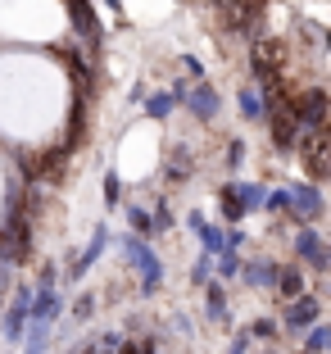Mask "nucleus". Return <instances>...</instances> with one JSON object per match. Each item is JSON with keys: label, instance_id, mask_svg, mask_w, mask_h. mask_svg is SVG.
<instances>
[{"label": "nucleus", "instance_id": "26", "mask_svg": "<svg viewBox=\"0 0 331 354\" xmlns=\"http://www.w3.org/2000/svg\"><path fill=\"white\" fill-rule=\"evenodd\" d=\"M227 164H231V168L245 164V146H240V141H227Z\"/></svg>", "mask_w": 331, "mask_h": 354}, {"label": "nucleus", "instance_id": "27", "mask_svg": "<svg viewBox=\"0 0 331 354\" xmlns=\"http://www.w3.org/2000/svg\"><path fill=\"white\" fill-rule=\"evenodd\" d=\"M91 309H95V295H82V300H77V309H73V318L82 323V318H91Z\"/></svg>", "mask_w": 331, "mask_h": 354}, {"label": "nucleus", "instance_id": "22", "mask_svg": "<svg viewBox=\"0 0 331 354\" xmlns=\"http://www.w3.org/2000/svg\"><path fill=\"white\" fill-rule=\"evenodd\" d=\"M191 281H196V286H209V281H214V254H200V259H196Z\"/></svg>", "mask_w": 331, "mask_h": 354}, {"label": "nucleus", "instance_id": "3", "mask_svg": "<svg viewBox=\"0 0 331 354\" xmlns=\"http://www.w3.org/2000/svg\"><path fill=\"white\" fill-rule=\"evenodd\" d=\"M286 209L295 214V223H313V218L322 214V191L313 187V182H304V187H290Z\"/></svg>", "mask_w": 331, "mask_h": 354}, {"label": "nucleus", "instance_id": "30", "mask_svg": "<svg viewBox=\"0 0 331 354\" xmlns=\"http://www.w3.org/2000/svg\"><path fill=\"white\" fill-rule=\"evenodd\" d=\"M0 295H5V291H0ZM0 304H5V300H0Z\"/></svg>", "mask_w": 331, "mask_h": 354}, {"label": "nucleus", "instance_id": "13", "mask_svg": "<svg viewBox=\"0 0 331 354\" xmlns=\"http://www.w3.org/2000/svg\"><path fill=\"white\" fill-rule=\"evenodd\" d=\"M205 300H209L205 309H209V318H214V323L231 313V304H227V291H223V281H209V286H205Z\"/></svg>", "mask_w": 331, "mask_h": 354}, {"label": "nucleus", "instance_id": "19", "mask_svg": "<svg viewBox=\"0 0 331 354\" xmlns=\"http://www.w3.org/2000/svg\"><path fill=\"white\" fill-rule=\"evenodd\" d=\"M145 114H150V118H159V123H164V118L173 114V95H168V91L150 95V100H145Z\"/></svg>", "mask_w": 331, "mask_h": 354}, {"label": "nucleus", "instance_id": "17", "mask_svg": "<svg viewBox=\"0 0 331 354\" xmlns=\"http://www.w3.org/2000/svg\"><path fill=\"white\" fill-rule=\"evenodd\" d=\"M236 104H240V114H245L249 123H259V118H263V95L254 91V86H245V91L236 95Z\"/></svg>", "mask_w": 331, "mask_h": 354}, {"label": "nucleus", "instance_id": "7", "mask_svg": "<svg viewBox=\"0 0 331 354\" xmlns=\"http://www.w3.org/2000/svg\"><path fill=\"white\" fill-rule=\"evenodd\" d=\"M295 254H300L304 263H313V268H327V263H331V254H327V245H322L318 227H300V232H295Z\"/></svg>", "mask_w": 331, "mask_h": 354}, {"label": "nucleus", "instance_id": "23", "mask_svg": "<svg viewBox=\"0 0 331 354\" xmlns=\"http://www.w3.org/2000/svg\"><path fill=\"white\" fill-rule=\"evenodd\" d=\"M277 327H281V323H277V318H259V323L249 327V332H245V336H249V341H272V336H277Z\"/></svg>", "mask_w": 331, "mask_h": 354}, {"label": "nucleus", "instance_id": "2", "mask_svg": "<svg viewBox=\"0 0 331 354\" xmlns=\"http://www.w3.org/2000/svg\"><path fill=\"white\" fill-rule=\"evenodd\" d=\"M177 104H187L191 118L209 123V118H218V109H223V95H218L209 82H196V86H187V91H182V100H177Z\"/></svg>", "mask_w": 331, "mask_h": 354}, {"label": "nucleus", "instance_id": "1", "mask_svg": "<svg viewBox=\"0 0 331 354\" xmlns=\"http://www.w3.org/2000/svg\"><path fill=\"white\" fill-rule=\"evenodd\" d=\"M123 250H127V259L136 263V272H141V291H145V295L159 291V286H164V263H159V254L150 250L145 241H136V236L123 241Z\"/></svg>", "mask_w": 331, "mask_h": 354}, {"label": "nucleus", "instance_id": "24", "mask_svg": "<svg viewBox=\"0 0 331 354\" xmlns=\"http://www.w3.org/2000/svg\"><path fill=\"white\" fill-rule=\"evenodd\" d=\"M118 200H123V182H118V173H104V205L114 209Z\"/></svg>", "mask_w": 331, "mask_h": 354}, {"label": "nucleus", "instance_id": "12", "mask_svg": "<svg viewBox=\"0 0 331 354\" xmlns=\"http://www.w3.org/2000/svg\"><path fill=\"white\" fill-rule=\"evenodd\" d=\"M23 336H28V350H23V354H46V350H50V323H32V318H28Z\"/></svg>", "mask_w": 331, "mask_h": 354}, {"label": "nucleus", "instance_id": "4", "mask_svg": "<svg viewBox=\"0 0 331 354\" xmlns=\"http://www.w3.org/2000/svg\"><path fill=\"white\" fill-rule=\"evenodd\" d=\"M28 304H32V286H19L10 300V309H5V341L19 345L23 341V327H28Z\"/></svg>", "mask_w": 331, "mask_h": 354}, {"label": "nucleus", "instance_id": "18", "mask_svg": "<svg viewBox=\"0 0 331 354\" xmlns=\"http://www.w3.org/2000/svg\"><path fill=\"white\" fill-rule=\"evenodd\" d=\"M127 218H132V232H136V241H141V236H159V232H155V218H150V214H145L141 205H132V214H127Z\"/></svg>", "mask_w": 331, "mask_h": 354}, {"label": "nucleus", "instance_id": "16", "mask_svg": "<svg viewBox=\"0 0 331 354\" xmlns=\"http://www.w3.org/2000/svg\"><path fill=\"white\" fill-rule=\"evenodd\" d=\"M191 168H196V155H191L187 146H177L173 159H168V177H173V182H182V177H191Z\"/></svg>", "mask_w": 331, "mask_h": 354}, {"label": "nucleus", "instance_id": "28", "mask_svg": "<svg viewBox=\"0 0 331 354\" xmlns=\"http://www.w3.org/2000/svg\"><path fill=\"white\" fill-rule=\"evenodd\" d=\"M249 345H254V341H249V336H245V332H240V336H236V341H231V350H227V354H249Z\"/></svg>", "mask_w": 331, "mask_h": 354}, {"label": "nucleus", "instance_id": "21", "mask_svg": "<svg viewBox=\"0 0 331 354\" xmlns=\"http://www.w3.org/2000/svg\"><path fill=\"white\" fill-rule=\"evenodd\" d=\"M214 268H218V277H236V272H240V254H236V250L214 254Z\"/></svg>", "mask_w": 331, "mask_h": 354}, {"label": "nucleus", "instance_id": "25", "mask_svg": "<svg viewBox=\"0 0 331 354\" xmlns=\"http://www.w3.org/2000/svg\"><path fill=\"white\" fill-rule=\"evenodd\" d=\"M286 200H290V187H272L268 196H263V209H277V214H281V209H286Z\"/></svg>", "mask_w": 331, "mask_h": 354}, {"label": "nucleus", "instance_id": "14", "mask_svg": "<svg viewBox=\"0 0 331 354\" xmlns=\"http://www.w3.org/2000/svg\"><path fill=\"white\" fill-rule=\"evenodd\" d=\"M263 196H268V187H259V182H236L240 214H249V209H263Z\"/></svg>", "mask_w": 331, "mask_h": 354}, {"label": "nucleus", "instance_id": "29", "mask_svg": "<svg viewBox=\"0 0 331 354\" xmlns=\"http://www.w3.org/2000/svg\"><path fill=\"white\" fill-rule=\"evenodd\" d=\"M259 354H281V350H259Z\"/></svg>", "mask_w": 331, "mask_h": 354}, {"label": "nucleus", "instance_id": "15", "mask_svg": "<svg viewBox=\"0 0 331 354\" xmlns=\"http://www.w3.org/2000/svg\"><path fill=\"white\" fill-rule=\"evenodd\" d=\"M218 209H223L231 223L245 218V214H240V200H236V182H223V187H218Z\"/></svg>", "mask_w": 331, "mask_h": 354}, {"label": "nucleus", "instance_id": "9", "mask_svg": "<svg viewBox=\"0 0 331 354\" xmlns=\"http://www.w3.org/2000/svg\"><path fill=\"white\" fill-rule=\"evenodd\" d=\"M277 268H281L277 259H249V263H240V277L249 286H263L268 291V286H277Z\"/></svg>", "mask_w": 331, "mask_h": 354}, {"label": "nucleus", "instance_id": "8", "mask_svg": "<svg viewBox=\"0 0 331 354\" xmlns=\"http://www.w3.org/2000/svg\"><path fill=\"white\" fill-rule=\"evenodd\" d=\"M104 245H109V232H104V227H95L91 245H86L82 254H73V263H68V277H73V281H77V277H86V272L95 268V259L104 254Z\"/></svg>", "mask_w": 331, "mask_h": 354}, {"label": "nucleus", "instance_id": "10", "mask_svg": "<svg viewBox=\"0 0 331 354\" xmlns=\"http://www.w3.org/2000/svg\"><path fill=\"white\" fill-rule=\"evenodd\" d=\"M68 10H73V23H77V32H82L91 46H100V23H95L91 5H86V0H68Z\"/></svg>", "mask_w": 331, "mask_h": 354}, {"label": "nucleus", "instance_id": "20", "mask_svg": "<svg viewBox=\"0 0 331 354\" xmlns=\"http://www.w3.org/2000/svg\"><path fill=\"white\" fill-rule=\"evenodd\" d=\"M327 345H331V332H327L322 323H313V327H309V341H304V354H322Z\"/></svg>", "mask_w": 331, "mask_h": 354}, {"label": "nucleus", "instance_id": "6", "mask_svg": "<svg viewBox=\"0 0 331 354\" xmlns=\"http://www.w3.org/2000/svg\"><path fill=\"white\" fill-rule=\"evenodd\" d=\"M318 313H322V300H318V295H300V300L286 304V318H281V323H286L290 332H304V327L318 323Z\"/></svg>", "mask_w": 331, "mask_h": 354}, {"label": "nucleus", "instance_id": "5", "mask_svg": "<svg viewBox=\"0 0 331 354\" xmlns=\"http://www.w3.org/2000/svg\"><path fill=\"white\" fill-rule=\"evenodd\" d=\"M295 146H304V164H309L313 187H318V182H327V173H331V168H327V136L313 132V136H300Z\"/></svg>", "mask_w": 331, "mask_h": 354}, {"label": "nucleus", "instance_id": "11", "mask_svg": "<svg viewBox=\"0 0 331 354\" xmlns=\"http://www.w3.org/2000/svg\"><path fill=\"white\" fill-rule=\"evenodd\" d=\"M277 291L286 295V300H300L304 295V272L295 268V263H281L277 268Z\"/></svg>", "mask_w": 331, "mask_h": 354}]
</instances>
